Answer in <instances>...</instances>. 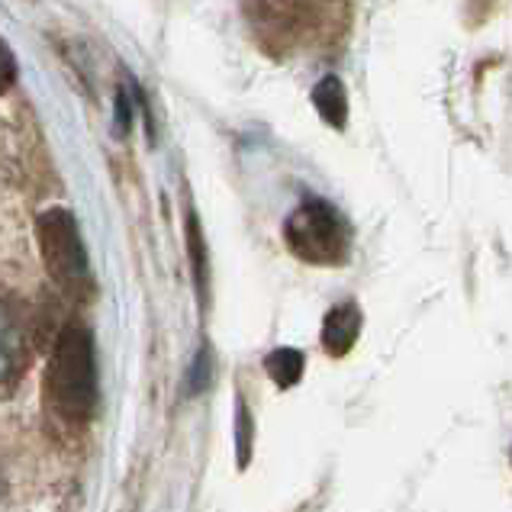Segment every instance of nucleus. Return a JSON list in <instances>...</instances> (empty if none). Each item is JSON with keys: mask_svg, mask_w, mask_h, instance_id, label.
<instances>
[{"mask_svg": "<svg viewBox=\"0 0 512 512\" xmlns=\"http://www.w3.org/2000/svg\"><path fill=\"white\" fill-rule=\"evenodd\" d=\"M210 384H213V351H210V345H203L187 371V393L197 397V393H203Z\"/></svg>", "mask_w": 512, "mask_h": 512, "instance_id": "nucleus-8", "label": "nucleus"}, {"mask_svg": "<svg viewBox=\"0 0 512 512\" xmlns=\"http://www.w3.org/2000/svg\"><path fill=\"white\" fill-rule=\"evenodd\" d=\"M46 406L68 426L91 422L97 409L94 339L78 323L65 326L55 339L52 361L46 368Z\"/></svg>", "mask_w": 512, "mask_h": 512, "instance_id": "nucleus-1", "label": "nucleus"}, {"mask_svg": "<svg viewBox=\"0 0 512 512\" xmlns=\"http://www.w3.org/2000/svg\"><path fill=\"white\" fill-rule=\"evenodd\" d=\"M361 326H364V313L358 303H339L332 306L323 319V348L329 351L332 358H342L348 355L351 348H355L358 335H361Z\"/></svg>", "mask_w": 512, "mask_h": 512, "instance_id": "nucleus-4", "label": "nucleus"}, {"mask_svg": "<svg viewBox=\"0 0 512 512\" xmlns=\"http://www.w3.org/2000/svg\"><path fill=\"white\" fill-rule=\"evenodd\" d=\"M265 371L281 390H290L300 384V377L306 371V358L303 351L297 348H274L271 355L265 358Z\"/></svg>", "mask_w": 512, "mask_h": 512, "instance_id": "nucleus-6", "label": "nucleus"}, {"mask_svg": "<svg viewBox=\"0 0 512 512\" xmlns=\"http://www.w3.org/2000/svg\"><path fill=\"white\" fill-rule=\"evenodd\" d=\"M236 442H239V464H248V455H252V416H248V406L239 397L236 400Z\"/></svg>", "mask_w": 512, "mask_h": 512, "instance_id": "nucleus-9", "label": "nucleus"}, {"mask_svg": "<svg viewBox=\"0 0 512 512\" xmlns=\"http://www.w3.org/2000/svg\"><path fill=\"white\" fill-rule=\"evenodd\" d=\"M36 236L42 265H46L55 287L68 294L71 300H87L94 294L91 265H87V252L81 242V232L75 216L65 207H52L36 219Z\"/></svg>", "mask_w": 512, "mask_h": 512, "instance_id": "nucleus-2", "label": "nucleus"}, {"mask_svg": "<svg viewBox=\"0 0 512 512\" xmlns=\"http://www.w3.org/2000/svg\"><path fill=\"white\" fill-rule=\"evenodd\" d=\"M313 104H316L319 116H323V120H326L329 126H335V129H342V126H345V120H348V100H345V87H342V81L335 78V75H329V78H323V81L316 84Z\"/></svg>", "mask_w": 512, "mask_h": 512, "instance_id": "nucleus-5", "label": "nucleus"}, {"mask_svg": "<svg viewBox=\"0 0 512 512\" xmlns=\"http://www.w3.org/2000/svg\"><path fill=\"white\" fill-rule=\"evenodd\" d=\"M187 248H190V265H194V281L203 300V294H207V252H203V236L194 213L187 216Z\"/></svg>", "mask_w": 512, "mask_h": 512, "instance_id": "nucleus-7", "label": "nucleus"}, {"mask_svg": "<svg viewBox=\"0 0 512 512\" xmlns=\"http://www.w3.org/2000/svg\"><path fill=\"white\" fill-rule=\"evenodd\" d=\"M10 81H13V62H10V55L4 52V46H0V91H7Z\"/></svg>", "mask_w": 512, "mask_h": 512, "instance_id": "nucleus-10", "label": "nucleus"}, {"mask_svg": "<svg viewBox=\"0 0 512 512\" xmlns=\"http://www.w3.org/2000/svg\"><path fill=\"white\" fill-rule=\"evenodd\" d=\"M287 248L306 265H345L351 252V229L329 200H303L284 223Z\"/></svg>", "mask_w": 512, "mask_h": 512, "instance_id": "nucleus-3", "label": "nucleus"}]
</instances>
